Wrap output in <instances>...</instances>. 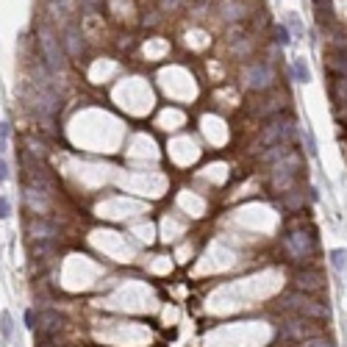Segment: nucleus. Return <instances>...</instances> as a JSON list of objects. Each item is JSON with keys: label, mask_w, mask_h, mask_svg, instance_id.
I'll return each mask as SVG.
<instances>
[{"label": "nucleus", "mask_w": 347, "mask_h": 347, "mask_svg": "<svg viewBox=\"0 0 347 347\" xmlns=\"http://www.w3.org/2000/svg\"><path fill=\"white\" fill-rule=\"evenodd\" d=\"M9 178V167H6V161L0 158V181H6Z\"/></svg>", "instance_id": "412c9836"}, {"label": "nucleus", "mask_w": 347, "mask_h": 347, "mask_svg": "<svg viewBox=\"0 0 347 347\" xmlns=\"http://www.w3.org/2000/svg\"><path fill=\"white\" fill-rule=\"evenodd\" d=\"M6 136H9V125L6 122H0V153L6 150Z\"/></svg>", "instance_id": "a211bd4d"}, {"label": "nucleus", "mask_w": 347, "mask_h": 347, "mask_svg": "<svg viewBox=\"0 0 347 347\" xmlns=\"http://www.w3.org/2000/svg\"><path fill=\"white\" fill-rule=\"evenodd\" d=\"M39 45H42V56L48 61L50 72L61 70L64 67V59H61V48H59V36L50 28H39Z\"/></svg>", "instance_id": "7ed1b4c3"}, {"label": "nucleus", "mask_w": 347, "mask_h": 347, "mask_svg": "<svg viewBox=\"0 0 347 347\" xmlns=\"http://www.w3.org/2000/svg\"><path fill=\"white\" fill-rule=\"evenodd\" d=\"M289 25H292V28L297 31V34H303V25H300V20L294 17V14H292V17H289Z\"/></svg>", "instance_id": "aec40b11"}, {"label": "nucleus", "mask_w": 347, "mask_h": 347, "mask_svg": "<svg viewBox=\"0 0 347 347\" xmlns=\"http://www.w3.org/2000/svg\"><path fill=\"white\" fill-rule=\"evenodd\" d=\"M286 247L294 258H308L314 253V239L305 234H289L286 236Z\"/></svg>", "instance_id": "423d86ee"}, {"label": "nucleus", "mask_w": 347, "mask_h": 347, "mask_svg": "<svg viewBox=\"0 0 347 347\" xmlns=\"http://www.w3.org/2000/svg\"><path fill=\"white\" fill-rule=\"evenodd\" d=\"M222 12H225V17H228V20H234V17H242L245 6H242V3H234V0H228L225 6H222Z\"/></svg>", "instance_id": "f8f14e48"}, {"label": "nucleus", "mask_w": 347, "mask_h": 347, "mask_svg": "<svg viewBox=\"0 0 347 347\" xmlns=\"http://www.w3.org/2000/svg\"><path fill=\"white\" fill-rule=\"evenodd\" d=\"M0 330H3V339H12V314H3V317H0Z\"/></svg>", "instance_id": "4468645a"}, {"label": "nucleus", "mask_w": 347, "mask_h": 347, "mask_svg": "<svg viewBox=\"0 0 347 347\" xmlns=\"http://www.w3.org/2000/svg\"><path fill=\"white\" fill-rule=\"evenodd\" d=\"M330 264H333L339 272L347 267V250H344V247H336V250H330Z\"/></svg>", "instance_id": "9b49d317"}, {"label": "nucleus", "mask_w": 347, "mask_h": 347, "mask_svg": "<svg viewBox=\"0 0 347 347\" xmlns=\"http://www.w3.org/2000/svg\"><path fill=\"white\" fill-rule=\"evenodd\" d=\"M59 3H61V9H64V12L70 9V0H59Z\"/></svg>", "instance_id": "4be33fe9"}, {"label": "nucleus", "mask_w": 347, "mask_h": 347, "mask_svg": "<svg viewBox=\"0 0 347 347\" xmlns=\"http://www.w3.org/2000/svg\"><path fill=\"white\" fill-rule=\"evenodd\" d=\"M303 347H336L330 339H311V341H305Z\"/></svg>", "instance_id": "dca6fc26"}, {"label": "nucleus", "mask_w": 347, "mask_h": 347, "mask_svg": "<svg viewBox=\"0 0 347 347\" xmlns=\"http://www.w3.org/2000/svg\"><path fill=\"white\" fill-rule=\"evenodd\" d=\"M286 308L297 311V317H311V319H330V308L325 303L305 297V294H292L286 297Z\"/></svg>", "instance_id": "f257e3e1"}, {"label": "nucleus", "mask_w": 347, "mask_h": 347, "mask_svg": "<svg viewBox=\"0 0 347 347\" xmlns=\"http://www.w3.org/2000/svg\"><path fill=\"white\" fill-rule=\"evenodd\" d=\"M9 214H12V203H9V198H0V220H6Z\"/></svg>", "instance_id": "f3484780"}, {"label": "nucleus", "mask_w": 347, "mask_h": 347, "mask_svg": "<svg viewBox=\"0 0 347 347\" xmlns=\"http://www.w3.org/2000/svg\"><path fill=\"white\" fill-rule=\"evenodd\" d=\"M303 136H305V150H308V156H317V142H314V136H311L308 128L303 131Z\"/></svg>", "instance_id": "2eb2a0df"}, {"label": "nucleus", "mask_w": 347, "mask_h": 347, "mask_svg": "<svg viewBox=\"0 0 347 347\" xmlns=\"http://www.w3.org/2000/svg\"><path fill=\"white\" fill-rule=\"evenodd\" d=\"M64 45H67V53H70V56H81V53H84V39H81V34H78L75 25H67Z\"/></svg>", "instance_id": "0eeeda50"}, {"label": "nucleus", "mask_w": 347, "mask_h": 347, "mask_svg": "<svg viewBox=\"0 0 347 347\" xmlns=\"http://www.w3.org/2000/svg\"><path fill=\"white\" fill-rule=\"evenodd\" d=\"M25 328H31V330L36 328V319H34V311H25Z\"/></svg>", "instance_id": "6ab92c4d"}, {"label": "nucleus", "mask_w": 347, "mask_h": 347, "mask_svg": "<svg viewBox=\"0 0 347 347\" xmlns=\"http://www.w3.org/2000/svg\"><path fill=\"white\" fill-rule=\"evenodd\" d=\"M297 167H300V158L294 156V153H289V156L281 158V161H275V175H272L275 189H281V192L292 189L294 178H297Z\"/></svg>", "instance_id": "f03ea898"}, {"label": "nucleus", "mask_w": 347, "mask_h": 347, "mask_svg": "<svg viewBox=\"0 0 347 347\" xmlns=\"http://www.w3.org/2000/svg\"><path fill=\"white\" fill-rule=\"evenodd\" d=\"M294 136V122L292 120H283V122H275L269 125L261 136V144L264 147H275V144H289Z\"/></svg>", "instance_id": "20e7f679"}, {"label": "nucleus", "mask_w": 347, "mask_h": 347, "mask_svg": "<svg viewBox=\"0 0 347 347\" xmlns=\"http://www.w3.org/2000/svg\"><path fill=\"white\" fill-rule=\"evenodd\" d=\"M36 322H42V325H36V328H42V330H56L61 325V317L56 311H45L36 317Z\"/></svg>", "instance_id": "9d476101"}, {"label": "nucleus", "mask_w": 347, "mask_h": 347, "mask_svg": "<svg viewBox=\"0 0 347 347\" xmlns=\"http://www.w3.org/2000/svg\"><path fill=\"white\" fill-rule=\"evenodd\" d=\"M245 81H247V86H250V89H269V86H272V81H275V75H272L269 64L258 61V64H253L250 70L245 72Z\"/></svg>", "instance_id": "39448f33"}, {"label": "nucleus", "mask_w": 347, "mask_h": 347, "mask_svg": "<svg viewBox=\"0 0 347 347\" xmlns=\"http://www.w3.org/2000/svg\"><path fill=\"white\" fill-rule=\"evenodd\" d=\"M292 78L297 81V84H308V81H311V70L305 67L303 59H294L292 61Z\"/></svg>", "instance_id": "1a4fd4ad"}, {"label": "nucleus", "mask_w": 347, "mask_h": 347, "mask_svg": "<svg viewBox=\"0 0 347 347\" xmlns=\"http://www.w3.org/2000/svg\"><path fill=\"white\" fill-rule=\"evenodd\" d=\"M297 286L303 289V292H319V289H322V278H319V272L308 269V272H300L297 275Z\"/></svg>", "instance_id": "6e6552de"}, {"label": "nucleus", "mask_w": 347, "mask_h": 347, "mask_svg": "<svg viewBox=\"0 0 347 347\" xmlns=\"http://www.w3.org/2000/svg\"><path fill=\"white\" fill-rule=\"evenodd\" d=\"M275 42L281 45V48H286V45L292 42V34H289L286 25H278V28H275Z\"/></svg>", "instance_id": "ddd939ff"}]
</instances>
